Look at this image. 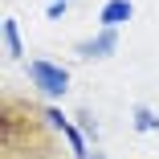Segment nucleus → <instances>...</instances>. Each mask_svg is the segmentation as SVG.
Returning a JSON list of instances; mask_svg holds the SVG:
<instances>
[{"mask_svg":"<svg viewBox=\"0 0 159 159\" xmlns=\"http://www.w3.org/2000/svg\"><path fill=\"white\" fill-rule=\"evenodd\" d=\"M4 49H8V57H20V33H16V20L12 16L4 20Z\"/></svg>","mask_w":159,"mask_h":159,"instance_id":"39448f33","label":"nucleus"},{"mask_svg":"<svg viewBox=\"0 0 159 159\" xmlns=\"http://www.w3.org/2000/svg\"><path fill=\"white\" fill-rule=\"evenodd\" d=\"M122 20H131V4H126V0H110V4L102 8V29H114Z\"/></svg>","mask_w":159,"mask_h":159,"instance_id":"7ed1b4c3","label":"nucleus"},{"mask_svg":"<svg viewBox=\"0 0 159 159\" xmlns=\"http://www.w3.org/2000/svg\"><path fill=\"white\" fill-rule=\"evenodd\" d=\"M114 45H118L114 29H102V33L94 37V41H86V45H82V57H106V53H110Z\"/></svg>","mask_w":159,"mask_h":159,"instance_id":"f03ea898","label":"nucleus"},{"mask_svg":"<svg viewBox=\"0 0 159 159\" xmlns=\"http://www.w3.org/2000/svg\"><path fill=\"white\" fill-rule=\"evenodd\" d=\"M29 82L41 94H49V98H61L70 90V74L61 66H53V61H29Z\"/></svg>","mask_w":159,"mask_h":159,"instance_id":"f257e3e1","label":"nucleus"},{"mask_svg":"<svg viewBox=\"0 0 159 159\" xmlns=\"http://www.w3.org/2000/svg\"><path fill=\"white\" fill-rule=\"evenodd\" d=\"M135 126L139 131H159V114L151 106H135Z\"/></svg>","mask_w":159,"mask_h":159,"instance_id":"20e7f679","label":"nucleus"}]
</instances>
